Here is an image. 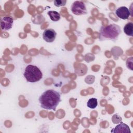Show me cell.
<instances>
[{"label":"cell","instance_id":"obj_1","mask_svg":"<svg viewBox=\"0 0 133 133\" xmlns=\"http://www.w3.org/2000/svg\"><path fill=\"white\" fill-rule=\"evenodd\" d=\"M41 107L46 110H55L61 101L59 92L53 89L44 91L39 97Z\"/></svg>","mask_w":133,"mask_h":133},{"label":"cell","instance_id":"obj_2","mask_svg":"<svg viewBox=\"0 0 133 133\" xmlns=\"http://www.w3.org/2000/svg\"><path fill=\"white\" fill-rule=\"evenodd\" d=\"M121 32V27L114 23L102 26L99 30V39L101 41L111 40L115 42L117 40Z\"/></svg>","mask_w":133,"mask_h":133},{"label":"cell","instance_id":"obj_3","mask_svg":"<svg viewBox=\"0 0 133 133\" xmlns=\"http://www.w3.org/2000/svg\"><path fill=\"white\" fill-rule=\"evenodd\" d=\"M23 75L28 82L34 83L39 81L43 77L42 71L37 66L28 65L25 68Z\"/></svg>","mask_w":133,"mask_h":133},{"label":"cell","instance_id":"obj_4","mask_svg":"<svg viewBox=\"0 0 133 133\" xmlns=\"http://www.w3.org/2000/svg\"><path fill=\"white\" fill-rule=\"evenodd\" d=\"M71 10L75 15H82L87 14L86 5L82 1H76L73 2L71 6Z\"/></svg>","mask_w":133,"mask_h":133},{"label":"cell","instance_id":"obj_5","mask_svg":"<svg viewBox=\"0 0 133 133\" xmlns=\"http://www.w3.org/2000/svg\"><path fill=\"white\" fill-rule=\"evenodd\" d=\"M56 35L57 33L54 30L52 29H47L43 33V38L46 42L52 43L55 41Z\"/></svg>","mask_w":133,"mask_h":133},{"label":"cell","instance_id":"obj_6","mask_svg":"<svg viewBox=\"0 0 133 133\" xmlns=\"http://www.w3.org/2000/svg\"><path fill=\"white\" fill-rule=\"evenodd\" d=\"M14 23V20L11 17H4L1 20V28L3 31H7L10 29Z\"/></svg>","mask_w":133,"mask_h":133},{"label":"cell","instance_id":"obj_7","mask_svg":"<svg viewBox=\"0 0 133 133\" xmlns=\"http://www.w3.org/2000/svg\"><path fill=\"white\" fill-rule=\"evenodd\" d=\"M116 16L122 19H127L130 15V12L128 8L125 6H122L118 8L115 11Z\"/></svg>","mask_w":133,"mask_h":133},{"label":"cell","instance_id":"obj_8","mask_svg":"<svg viewBox=\"0 0 133 133\" xmlns=\"http://www.w3.org/2000/svg\"><path fill=\"white\" fill-rule=\"evenodd\" d=\"M114 133H130V130L129 126L123 122H120L115 127L111 130Z\"/></svg>","mask_w":133,"mask_h":133},{"label":"cell","instance_id":"obj_9","mask_svg":"<svg viewBox=\"0 0 133 133\" xmlns=\"http://www.w3.org/2000/svg\"><path fill=\"white\" fill-rule=\"evenodd\" d=\"M124 32L128 36H133V23L128 22L124 27Z\"/></svg>","mask_w":133,"mask_h":133},{"label":"cell","instance_id":"obj_10","mask_svg":"<svg viewBox=\"0 0 133 133\" xmlns=\"http://www.w3.org/2000/svg\"><path fill=\"white\" fill-rule=\"evenodd\" d=\"M48 16H49L50 19L55 22L58 21L60 20V14L56 11H49L47 12Z\"/></svg>","mask_w":133,"mask_h":133},{"label":"cell","instance_id":"obj_11","mask_svg":"<svg viewBox=\"0 0 133 133\" xmlns=\"http://www.w3.org/2000/svg\"><path fill=\"white\" fill-rule=\"evenodd\" d=\"M97 105H98V101H97V99L95 98H90L87 101V105L89 108L95 109L97 107Z\"/></svg>","mask_w":133,"mask_h":133},{"label":"cell","instance_id":"obj_12","mask_svg":"<svg viewBox=\"0 0 133 133\" xmlns=\"http://www.w3.org/2000/svg\"><path fill=\"white\" fill-rule=\"evenodd\" d=\"M122 121V117L118 114H114L112 117V121L114 124H118Z\"/></svg>","mask_w":133,"mask_h":133},{"label":"cell","instance_id":"obj_13","mask_svg":"<svg viewBox=\"0 0 133 133\" xmlns=\"http://www.w3.org/2000/svg\"><path fill=\"white\" fill-rule=\"evenodd\" d=\"M66 3V0H55L54 1V5L57 7L64 6Z\"/></svg>","mask_w":133,"mask_h":133},{"label":"cell","instance_id":"obj_14","mask_svg":"<svg viewBox=\"0 0 133 133\" xmlns=\"http://www.w3.org/2000/svg\"><path fill=\"white\" fill-rule=\"evenodd\" d=\"M126 66L128 69L132 70V57L128 58L126 61Z\"/></svg>","mask_w":133,"mask_h":133}]
</instances>
